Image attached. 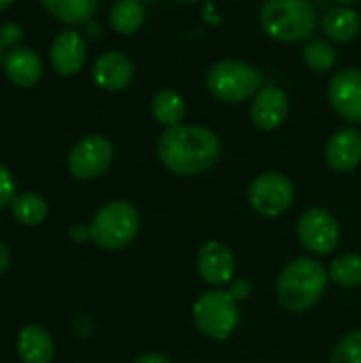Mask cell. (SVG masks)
Masks as SVG:
<instances>
[{"instance_id":"obj_6","label":"cell","mask_w":361,"mask_h":363,"mask_svg":"<svg viewBox=\"0 0 361 363\" xmlns=\"http://www.w3.org/2000/svg\"><path fill=\"white\" fill-rule=\"evenodd\" d=\"M191 317L202 336L217 342L228 340L240 323L238 300H234L230 291H204L196 298Z\"/></svg>"},{"instance_id":"obj_2","label":"cell","mask_w":361,"mask_h":363,"mask_svg":"<svg viewBox=\"0 0 361 363\" xmlns=\"http://www.w3.org/2000/svg\"><path fill=\"white\" fill-rule=\"evenodd\" d=\"M330 272L315 257L291 259L277 279V298L289 313H306L321 302Z\"/></svg>"},{"instance_id":"obj_7","label":"cell","mask_w":361,"mask_h":363,"mask_svg":"<svg viewBox=\"0 0 361 363\" xmlns=\"http://www.w3.org/2000/svg\"><path fill=\"white\" fill-rule=\"evenodd\" d=\"M296 198V187L291 179L279 170H268L257 174L249 185V204L262 217L285 215Z\"/></svg>"},{"instance_id":"obj_24","label":"cell","mask_w":361,"mask_h":363,"mask_svg":"<svg viewBox=\"0 0 361 363\" xmlns=\"http://www.w3.org/2000/svg\"><path fill=\"white\" fill-rule=\"evenodd\" d=\"M302 60L309 68L317 70V72H328L336 66L338 53L334 49V45H330L328 40L315 38L309 40L302 49Z\"/></svg>"},{"instance_id":"obj_18","label":"cell","mask_w":361,"mask_h":363,"mask_svg":"<svg viewBox=\"0 0 361 363\" xmlns=\"http://www.w3.org/2000/svg\"><path fill=\"white\" fill-rule=\"evenodd\" d=\"M323 32L336 43H349L361 32V17L351 6H336L323 17Z\"/></svg>"},{"instance_id":"obj_5","label":"cell","mask_w":361,"mask_h":363,"mask_svg":"<svg viewBox=\"0 0 361 363\" xmlns=\"http://www.w3.org/2000/svg\"><path fill=\"white\" fill-rule=\"evenodd\" d=\"M206 87L217 100L238 104L257 96L262 72L243 60H219L206 72Z\"/></svg>"},{"instance_id":"obj_31","label":"cell","mask_w":361,"mask_h":363,"mask_svg":"<svg viewBox=\"0 0 361 363\" xmlns=\"http://www.w3.org/2000/svg\"><path fill=\"white\" fill-rule=\"evenodd\" d=\"M9 264H11V253H9L6 245L0 240V272H4L9 268Z\"/></svg>"},{"instance_id":"obj_14","label":"cell","mask_w":361,"mask_h":363,"mask_svg":"<svg viewBox=\"0 0 361 363\" xmlns=\"http://www.w3.org/2000/svg\"><path fill=\"white\" fill-rule=\"evenodd\" d=\"M94 81L100 89L119 91L126 89L134 79V62L121 51H106L94 64Z\"/></svg>"},{"instance_id":"obj_10","label":"cell","mask_w":361,"mask_h":363,"mask_svg":"<svg viewBox=\"0 0 361 363\" xmlns=\"http://www.w3.org/2000/svg\"><path fill=\"white\" fill-rule=\"evenodd\" d=\"M328 98L336 115L349 123H361V68L349 66L334 74Z\"/></svg>"},{"instance_id":"obj_35","label":"cell","mask_w":361,"mask_h":363,"mask_svg":"<svg viewBox=\"0 0 361 363\" xmlns=\"http://www.w3.org/2000/svg\"><path fill=\"white\" fill-rule=\"evenodd\" d=\"M140 2H153V0H140Z\"/></svg>"},{"instance_id":"obj_26","label":"cell","mask_w":361,"mask_h":363,"mask_svg":"<svg viewBox=\"0 0 361 363\" xmlns=\"http://www.w3.org/2000/svg\"><path fill=\"white\" fill-rule=\"evenodd\" d=\"M23 38V30L17 26V23H4L2 28H0V62H4V49L6 47H15L19 40Z\"/></svg>"},{"instance_id":"obj_15","label":"cell","mask_w":361,"mask_h":363,"mask_svg":"<svg viewBox=\"0 0 361 363\" xmlns=\"http://www.w3.org/2000/svg\"><path fill=\"white\" fill-rule=\"evenodd\" d=\"M326 164L336 172H351L361 164V134L355 128H345L332 134L326 145Z\"/></svg>"},{"instance_id":"obj_3","label":"cell","mask_w":361,"mask_h":363,"mask_svg":"<svg viewBox=\"0 0 361 363\" xmlns=\"http://www.w3.org/2000/svg\"><path fill=\"white\" fill-rule=\"evenodd\" d=\"M260 26L281 43L306 40L317 28V11L311 0H264Z\"/></svg>"},{"instance_id":"obj_21","label":"cell","mask_w":361,"mask_h":363,"mask_svg":"<svg viewBox=\"0 0 361 363\" xmlns=\"http://www.w3.org/2000/svg\"><path fill=\"white\" fill-rule=\"evenodd\" d=\"M109 19L117 34H134L145 23V6L140 0H117L111 9Z\"/></svg>"},{"instance_id":"obj_19","label":"cell","mask_w":361,"mask_h":363,"mask_svg":"<svg viewBox=\"0 0 361 363\" xmlns=\"http://www.w3.org/2000/svg\"><path fill=\"white\" fill-rule=\"evenodd\" d=\"M151 113L155 121L162 123L164 128H174V125H181V121L185 119L187 104L181 94L172 89H162L160 94H155L151 102Z\"/></svg>"},{"instance_id":"obj_20","label":"cell","mask_w":361,"mask_h":363,"mask_svg":"<svg viewBox=\"0 0 361 363\" xmlns=\"http://www.w3.org/2000/svg\"><path fill=\"white\" fill-rule=\"evenodd\" d=\"M40 2L55 19L70 26L87 23L98 6V0H40Z\"/></svg>"},{"instance_id":"obj_17","label":"cell","mask_w":361,"mask_h":363,"mask_svg":"<svg viewBox=\"0 0 361 363\" xmlns=\"http://www.w3.org/2000/svg\"><path fill=\"white\" fill-rule=\"evenodd\" d=\"M17 355L23 363H51L55 355L51 334L40 325H26L17 336Z\"/></svg>"},{"instance_id":"obj_12","label":"cell","mask_w":361,"mask_h":363,"mask_svg":"<svg viewBox=\"0 0 361 363\" xmlns=\"http://www.w3.org/2000/svg\"><path fill=\"white\" fill-rule=\"evenodd\" d=\"M287 113H289V98L277 85L262 87L257 96L253 98L251 111H249L253 125L264 132H272L281 128L283 121L287 119Z\"/></svg>"},{"instance_id":"obj_8","label":"cell","mask_w":361,"mask_h":363,"mask_svg":"<svg viewBox=\"0 0 361 363\" xmlns=\"http://www.w3.org/2000/svg\"><path fill=\"white\" fill-rule=\"evenodd\" d=\"M300 245L313 255H330L340 245L338 219L326 208H309L298 217L296 223Z\"/></svg>"},{"instance_id":"obj_34","label":"cell","mask_w":361,"mask_h":363,"mask_svg":"<svg viewBox=\"0 0 361 363\" xmlns=\"http://www.w3.org/2000/svg\"><path fill=\"white\" fill-rule=\"evenodd\" d=\"M179 2H200V0H179Z\"/></svg>"},{"instance_id":"obj_23","label":"cell","mask_w":361,"mask_h":363,"mask_svg":"<svg viewBox=\"0 0 361 363\" xmlns=\"http://www.w3.org/2000/svg\"><path fill=\"white\" fill-rule=\"evenodd\" d=\"M330 281H334L338 287L353 289L361 285V255L360 253H345L336 257L330 268Z\"/></svg>"},{"instance_id":"obj_30","label":"cell","mask_w":361,"mask_h":363,"mask_svg":"<svg viewBox=\"0 0 361 363\" xmlns=\"http://www.w3.org/2000/svg\"><path fill=\"white\" fill-rule=\"evenodd\" d=\"M70 238L72 240H85V238H89V225L85 228V225H72L70 228Z\"/></svg>"},{"instance_id":"obj_32","label":"cell","mask_w":361,"mask_h":363,"mask_svg":"<svg viewBox=\"0 0 361 363\" xmlns=\"http://www.w3.org/2000/svg\"><path fill=\"white\" fill-rule=\"evenodd\" d=\"M15 0H0V11H4V9H9L11 4H13Z\"/></svg>"},{"instance_id":"obj_33","label":"cell","mask_w":361,"mask_h":363,"mask_svg":"<svg viewBox=\"0 0 361 363\" xmlns=\"http://www.w3.org/2000/svg\"><path fill=\"white\" fill-rule=\"evenodd\" d=\"M336 2H340V6H351V4H355L357 0H336Z\"/></svg>"},{"instance_id":"obj_29","label":"cell","mask_w":361,"mask_h":363,"mask_svg":"<svg viewBox=\"0 0 361 363\" xmlns=\"http://www.w3.org/2000/svg\"><path fill=\"white\" fill-rule=\"evenodd\" d=\"M134 363H172L166 355H160V353H147L143 357H138Z\"/></svg>"},{"instance_id":"obj_22","label":"cell","mask_w":361,"mask_h":363,"mask_svg":"<svg viewBox=\"0 0 361 363\" xmlns=\"http://www.w3.org/2000/svg\"><path fill=\"white\" fill-rule=\"evenodd\" d=\"M11 213L23 225H38L40 221H45L49 206L43 196L34 191H26L15 196V200L11 202Z\"/></svg>"},{"instance_id":"obj_1","label":"cell","mask_w":361,"mask_h":363,"mask_svg":"<svg viewBox=\"0 0 361 363\" xmlns=\"http://www.w3.org/2000/svg\"><path fill=\"white\" fill-rule=\"evenodd\" d=\"M162 166L177 177H196L211 170L221 157V138L204 125L166 128L155 145Z\"/></svg>"},{"instance_id":"obj_4","label":"cell","mask_w":361,"mask_h":363,"mask_svg":"<svg viewBox=\"0 0 361 363\" xmlns=\"http://www.w3.org/2000/svg\"><path fill=\"white\" fill-rule=\"evenodd\" d=\"M140 232V215L134 204L113 200L104 204L89 223V240L104 251L126 249Z\"/></svg>"},{"instance_id":"obj_27","label":"cell","mask_w":361,"mask_h":363,"mask_svg":"<svg viewBox=\"0 0 361 363\" xmlns=\"http://www.w3.org/2000/svg\"><path fill=\"white\" fill-rule=\"evenodd\" d=\"M13 200H15V181L11 172L0 164V208L11 206Z\"/></svg>"},{"instance_id":"obj_13","label":"cell","mask_w":361,"mask_h":363,"mask_svg":"<svg viewBox=\"0 0 361 363\" xmlns=\"http://www.w3.org/2000/svg\"><path fill=\"white\" fill-rule=\"evenodd\" d=\"M85 60H87V47L79 32L66 30L53 38L49 49V62L57 74L62 77L77 74L83 68Z\"/></svg>"},{"instance_id":"obj_25","label":"cell","mask_w":361,"mask_h":363,"mask_svg":"<svg viewBox=\"0 0 361 363\" xmlns=\"http://www.w3.org/2000/svg\"><path fill=\"white\" fill-rule=\"evenodd\" d=\"M330 363H361V330H353L338 340Z\"/></svg>"},{"instance_id":"obj_11","label":"cell","mask_w":361,"mask_h":363,"mask_svg":"<svg viewBox=\"0 0 361 363\" xmlns=\"http://www.w3.org/2000/svg\"><path fill=\"white\" fill-rule=\"evenodd\" d=\"M196 266L202 281L213 287L230 285L236 277V257L230 247L219 240H209L202 245Z\"/></svg>"},{"instance_id":"obj_28","label":"cell","mask_w":361,"mask_h":363,"mask_svg":"<svg viewBox=\"0 0 361 363\" xmlns=\"http://www.w3.org/2000/svg\"><path fill=\"white\" fill-rule=\"evenodd\" d=\"M251 289H253V285H251L249 281L240 279V283H232L230 294H232V298H234V300H245V298H249V296H251Z\"/></svg>"},{"instance_id":"obj_16","label":"cell","mask_w":361,"mask_h":363,"mask_svg":"<svg viewBox=\"0 0 361 363\" xmlns=\"http://www.w3.org/2000/svg\"><path fill=\"white\" fill-rule=\"evenodd\" d=\"M4 74L17 87H32L43 77V62L36 51L28 47H15L4 55Z\"/></svg>"},{"instance_id":"obj_9","label":"cell","mask_w":361,"mask_h":363,"mask_svg":"<svg viewBox=\"0 0 361 363\" xmlns=\"http://www.w3.org/2000/svg\"><path fill=\"white\" fill-rule=\"evenodd\" d=\"M113 164V145L100 134L81 138L68 155V172L77 181H94Z\"/></svg>"}]
</instances>
